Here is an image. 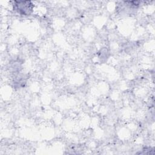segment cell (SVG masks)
Here are the masks:
<instances>
[{"label":"cell","mask_w":155,"mask_h":155,"mask_svg":"<svg viewBox=\"0 0 155 155\" xmlns=\"http://www.w3.org/2000/svg\"><path fill=\"white\" fill-rule=\"evenodd\" d=\"M14 9L23 15H30L33 10V4L31 1H14Z\"/></svg>","instance_id":"1"}]
</instances>
